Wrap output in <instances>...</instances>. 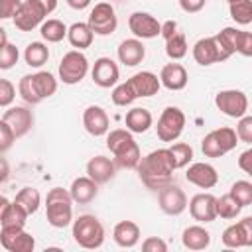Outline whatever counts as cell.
I'll list each match as a JSON object with an SVG mask.
<instances>
[{
  "instance_id": "4",
  "label": "cell",
  "mask_w": 252,
  "mask_h": 252,
  "mask_svg": "<svg viewBox=\"0 0 252 252\" xmlns=\"http://www.w3.org/2000/svg\"><path fill=\"white\" fill-rule=\"evenodd\" d=\"M71 203H73V199H71L69 191H65L61 187L49 189V193L45 197L47 222L55 228H65L73 220V205Z\"/></svg>"
},
{
  "instance_id": "48",
  "label": "cell",
  "mask_w": 252,
  "mask_h": 252,
  "mask_svg": "<svg viewBox=\"0 0 252 252\" xmlns=\"http://www.w3.org/2000/svg\"><path fill=\"white\" fill-rule=\"evenodd\" d=\"M20 4H22V0H0V20L14 18Z\"/></svg>"
},
{
  "instance_id": "41",
  "label": "cell",
  "mask_w": 252,
  "mask_h": 252,
  "mask_svg": "<svg viewBox=\"0 0 252 252\" xmlns=\"http://www.w3.org/2000/svg\"><path fill=\"white\" fill-rule=\"evenodd\" d=\"M201 150H203V154L207 156V158H222L226 152L222 150V146H220V142L217 140V136L213 134V132H209L205 138H203V142H201Z\"/></svg>"
},
{
  "instance_id": "42",
  "label": "cell",
  "mask_w": 252,
  "mask_h": 252,
  "mask_svg": "<svg viewBox=\"0 0 252 252\" xmlns=\"http://www.w3.org/2000/svg\"><path fill=\"white\" fill-rule=\"evenodd\" d=\"M18 57H20V51L14 43H6L0 47V69H12L16 63H18Z\"/></svg>"
},
{
  "instance_id": "7",
  "label": "cell",
  "mask_w": 252,
  "mask_h": 252,
  "mask_svg": "<svg viewBox=\"0 0 252 252\" xmlns=\"http://www.w3.org/2000/svg\"><path fill=\"white\" fill-rule=\"evenodd\" d=\"M89 71V59L79 51V49H73V51H67L59 63V79L65 83V85H77L85 79Z\"/></svg>"
},
{
  "instance_id": "53",
  "label": "cell",
  "mask_w": 252,
  "mask_h": 252,
  "mask_svg": "<svg viewBox=\"0 0 252 252\" xmlns=\"http://www.w3.org/2000/svg\"><path fill=\"white\" fill-rule=\"evenodd\" d=\"M10 177V165L4 158H0V183H4Z\"/></svg>"
},
{
  "instance_id": "46",
  "label": "cell",
  "mask_w": 252,
  "mask_h": 252,
  "mask_svg": "<svg viewBox=\"0 0 252 252\" xmlns=\"http://www.w3.org/2000/svg\"><path fill=\"white\" fill-rule=\"evenodd\" d=\"M14 140L16 138H14L12 130H10V126L4 120H0V154L8 152L12 148V144H14Z\"/></svg>"
},
{
  "instance_id": "8",
  "label": "cell",
  "mask_w": 252,
  "mask_h": 252,
  "mask_svg": "<svg viewBox=\"0 0 252 252\" xmlns=\"http://www.w3.org/2000/svg\"><path fill=\"white\" fill-rule=\"evenodd\" d=\"M87 26L96 35H110L116 30V26H118L116 12H114L112 4L110 2H98V4H94V8L89 14Z\"/></svg>"
},
{
  "instance_id": "20",
  "label": "cell",
  "mask_w": 252,
  "mask_h": 252,
  "mask_svg": "<svg viewBox=\"0 0 252 252\" xmlns=\"http://www.w3.org/2000/svg\"><path fill=\"white\" fill-rule=\"evenodd\" d=\"M83 126H85V130H87L91 136H94V138L104 136V134L108 132V128H110L108 114L104 112L102 106L93 104V106H89V108L83 112Z\"/></svg>"
},
{
  "instance_id": "39",
  "label": "cell",
  "mask_w": 252,
  "mask_h": 252,
  "mask_svg": "<svg viewBox=\"0 0 252 252\" xmlns=\"http://www.w3.org/2000/svg\"><path fill=\"white\" fill-rule=\"evenodd\" d=\"M134 100H136V94H134V91H132V87L128 83H120L118 87H114V91H112V102L116 106H128Z\"/></svg>"
},
{
  "instance_id": "47",
  "label": "cell",
  "mask_w": 252,
  "mask_h": 252,
  "mask_svg": "<svg viewBox=\"0 0 252 252\" xmlns=\"http://www.w3.org/2000/svg\"><path fill=\"white\" fill-rule=\"evenodd\" d=\"M142 250L144 252H165L167 244L161 238H158V236H150V238H146L142 242Z\"/></svg>"
},
{
  "instance_id": "45",
  "label": "cell",
  "mask_w": 252,
  "mask_h": 252,
  "mask_svg": "<svg viewBox=\"0 0 252 252\" xmlns=\"http://www.w3.org/2000/svg\"><path fill=\"white\" fill-rule=\"evenodd\" d=\"M236 53L250 57L252 55V33L250 32H242L238 33V41H236Z\"/></svg>"
},
{
  "instance_id": "21",
  "label": "cell",
  "mask_w": 252,
  "mask_h": 252,
  "mask_svg": "<svg viewBox=\"0 0 252 252\" xmlns=\"http://www.w3.org/2000/svg\"><path fill=\"white\" fill-rule=\"evenodd\" d=\"M126 83L132 87L136 98H140V96H154V94H158V91L161 87L158 75H154L152 71H140V73L132 75Z\"/></svg>"
},
{
  "instance_id": "3",
  "label": "cell",
  "mask_w": 252,
  "mask_h": 252,
  "mask_svg": "<svg viewBox=\"0 0 252 252\" xmlns=\"http://www.w3.org/2000/svg\"><path fill=\"white\" fill-rule=\"evenodd\" d=\"M57 91V79L49 71H37L33 75H24L18 83V93L28 104H39Z\"/></svg>"
},
{
  "instance_id": "19",
  "label": "cell",
  "mask_w": 252,
  "mask_h": 252,
  "mask_svg": "<svg viewBox=\"0 0 252 252\" xmlns=\"http://www.w3.org/2000/svg\"><path fill=\"white\" fill-rule=\"evenodd\" d=\"M185 179L201 189H211L217 185L219 181V173L217 169L211 165V163H205V161H197V163H191L185 171Z\"/></svg>"
},
{
  "instance_id": "23",
  "label": "cell",
  "mask_w": 252,
  "mask_h": 252,
  "mask_svg": "<svg viewBox=\"0 0 252 252\" xmlns=\"http://www.w3.org/2000/svg\"><path fill=\"white\" fill-rule=\"evenodd\" d=\"M69 195H71L73 203L87 205V203H91L98 195V183H94L89 175L77 177V179H73V183L69 187Z\"/></svg>"
},
{
  "instance_id": "25",
  "label": "cell",
  "mask_w": 252,
  "mask_h": 252,
  "mask_svg": "<svg viewBox=\"0 0 252 252\" xmlns=\"http://www.w3.org/2000/svg\"><path fill=\"white\" fill-rule=\"evenodd\" d=\"M187 71L183 65L179 63H167L161 67V73H159V83L169 89V91H181L185 89L187 85Z\"/></svg>"
},
{
  "instance_id": "49",
  "label": "cell",
  "mask_w": 252,
  "mask_h": 252,
  "mask_svg": "<svg viewBox=\"0 0 252 252\" xmlns=\"http://www.w3.org/2000/svg\"><path fill=\"white\" fill-rule=\"evenodd\" d=\"M205 2H207V0H179V6H181L183 12L195 14V12H199V10L205 8Z\"/></svg>"
},
{
  "instance_id": "36",
  "label": "cell",
  "mask_w": 252,
  "mask_h": 252,
  "mask_svg": "<svg viewBox=\"0 0 252 252\" xmlns=\"http://www.w3.org/2000/svg\"><path fill=\"white\" fill-rule=\"evenodd\" d=\"M215 209H217V217H220V219H236L240 215V209L242 207L226 193L222 197H217Z\"/></svg>"
},
{
  "instance_id": "34",
  "label": "cell",
  "mask_w": 252,
  "mask_h": 252,
  "mask_svg": "<svg viewBox=\"0 0 252 252\" xmlns=\"http://www.w3.org/2000/svg\"><path fill=\"white\" fill-rule=\"evenodd\" d=\"M228 10H230V18L236 24L248 26L252 22V2L250 0H232V2H228Z\"/></svg>"
},
{
  "instance_id": "43",
  "label": "cell",
  "mask_w": 252,
  "mask_h": 252,
  "mask_svg": "<svg viewBox=\"0 0 252 252\" xmlns=\"http://www.w3.org/2000/svg\"><path fill=\"white\" fill-rule=\"evenodd\" d=\"M234 132H236L238 140H242V142L250 144V142H252V116H248V114L240 116Z\"/></svg>"
},
{
  "instance_id": "33",
  "label": "cell",
  "mask_w": 252,
  "mask_h": 252,
  "mask_svg": "<svg viewBox=\"0 0 252 252\" xmlns=\"http://www.w3.org/2000/svg\"><path fill=\"white\" fill-rule=\"evenodd\" d=\"M24 59L30 67H41L49 59V49L41 41H32L24 51Z\"/></svg>"
},
{
  "instance_id": "35",
  "label": "cell",
  "mask_w": 252,
  "mask_h": 252,
  "mask_svg": "<svg viewBox=\"0 0 252 252\" xmlns=\"http://www.w3.org/2000/svg\"><path fill=\"white\" fill-rule=\"evenodd\" d=\"M165 53L169 59L177 61L187 55V39L181 32H175L169 39H165Z\"/></svg>"
},
{
  "instance_id": "27",
  "label": "cell",
  "mask_w": 252,
  "mask_h": 252,
  "mask_svg": "<svg viewBox=\"0 0 252 252\" xmlns=\"http://www.w3.org/2000/svg\"><path fill=\"white\" fill-rule=\"evenodd\" d=\"M181 242L189 250H205L211 244V232L199 224L187 226L181 234Z\"/></svg>"
},
{
  "instance_id": "26",
  "label": "cell",
  "mask_w": 252,
  "mask_h": 252,
  "mask_svg": "<svg viewBox=\"0 0 252 252\" xmlns=\"http://www.w3.org/2000/svg\"><path fill=\"white\" fill-rule=\"evenodd\" d=\"M114 242L122 248H132L140 240V226L132 220H120L112 230Z\"/></svg>"
},
{
  "instance_id": "11",
  "label": "cell",
  "mask_w": 252,
  "mask_h": 252,
  "mask_svg": "<svg viewBox=\"0 0 252 252\" xmlns=\"http://www.w3.org/2000/svg\"><path fill=\"white\" fill-rule=\"evenodd\" d=\"M159 209L165 213V215H171V217H177L181 215L185 209H187V195L181 187H177L175 183H169L165 187L159 189Z\"/></svg>"
},
{
  "instance_id": "38",
  "label": "cell",
  "mask_w": 252,
  "mask_h": 252,
  "mask_svg": "<svg viewBox=\"0 0 252 252\" xmlns=\"http://www.w3.org/2000/svg\"><path fill=\"white\" fill-rule=\"evenodd\" d=\"M228 195H230V197H232L240 207H248V205L252 203V183H250V181L240 179V181L232 183V187H230Z\"/></svg>"
},
{
  "instance_id": "37",
  "label": "cell",
  "mask_w": 252,
  "mask_h": 252,
  "mask_svg": "<svg viewBox=\"0 0 252 252\" xmlns=\"http://www.w3.org/2000/svg\"><path fill=\"white\" fill-rule=\"evenodd\" d=\"M169 154H171V159H173L175 169H181V167L189 165V161L193 159V148L189 144H183V142L173 144L169 148Z\"/></svg>"
},
{
  "instance_id": "44",
  "label": "cell",
  "mask_w": 252,
  "mask_h": 252,
  "mask_svg": "<svg viewBox=\"0 0 252 252\" xmlns=\"http://www.w3.org/2000/svg\"><path fill=\"white\" fill-rule=\"evenodd\" d=\"M16 98V89L8 79H0V106H10Z\"/></svg>"
},
{
  "instance_id": "40",
  "label": "cell",
  "mask_w": 252,
  "mask_h": 252,
  "mask_svg": "<svg viewBox=\"0 0 252 252\" xmlns=\"http://www.w3.org/2000/svg\"><path fill=\"white\" fill-rule=\"evenodd\" d=\"M213 134L217 136V140L220 142V146H222V150L228 154L230 150H234L236 148V140H238V136H236V132L232 130V128H228V126H222V128H217V130H213Z\"/></svg>"
},
{
  "instance_id": "15",
  "label": "cell",
  "mask_w": 252,
  "mask_h": 252,
  "mask_svg": "<svg viewBox=\"0 0 252 252\" xmlns=\"http://www.w3.org/2000/svg\"><path fill=\"white\" fill-rule=\"evenodd\" d=\"M0 244L10 252H32L35 246V238L24 228H2Z\"/></svg>"
},
{
  "instance_id": "13",
  "label": "cell",
  "mask_w": 252,
  "mask_h": 252,
  "mask_svg": "<svg viewBox=\"0 0 252 252\" xmlns=\"http://www.w3.org/2000/svg\"><path fill=\"white\" fill-rule=\"evenodd\" d=\"M193 59L203 65V67H209L213 63H220V61H226L228 57L224 55V51L220 49L219 41L215 39V35L211 37H203L199 39L195 45H193Z\"/></svg>"
},
{
  "instance_id": "31",
  "label": "cell",
  "mask_w": 252,
  "mask_h": 252,
  "mask_svg": "<svg viewBox=\"0 0 252 252\" xmlns=\"http://www.w3.org/2000/svg\"><path fill=\"white\" fill-rule=\"evenodd\" d=\"M14 203L20 205L28 215H33V213L39 209V205H41V195H39V191L33 189V187H24V189L18 191Z\"/></svg>"
},
{
  "instance_id": "29",
  "label": "cell",
  "mask_w": 252,
  "mask_h": 252,
  "mask_svg": "<svg viewBox=\"0 0 252 252\" xmlns=\"http://www.w3.org/2000/svg\"><path fill=\"white\" fill-rule=\"evenodd\" d=\"M93 37H94V33H93L91 28H89L87 24H83V22H75L71 28H67V39H69V43H71L73 47H77L79 51L91 47Z\"/></svg>"
},
{
  "instance_id": "50",
  "label": "cell",
  "mask_w": 252,
  "mask_h": 252,
  "mask_svg": "<svg viewBox=\"0 0 252 252\" xmlns=\"http://www.w3.org/2000/svg\"><path fill=\"white\" fill-rule=\"evenodd\" d=\"M238 167L244 171V173H252V150H246L240 154L238 158Z\"/></svg>"
},
{
  "instance_id": "12",
  "label": "cell",
  "mask_w": 252,
  "mask_h": 252,
  "mask_svg": "<svg viewBox=\"0 0 252 252\" xmlns=\"http://www.w3.org/2000/svg\"><path fill=\"white\" fill-rule=\"evenodd\" d=\"M222 244L226 248L252 246V217H244L236 224H230L222 232Z\"/></svg>"
},
{
  "instance_id": "17",
  "label": "cell",
  "mask_w": 252,
  "mask_h": 252,
  "mask_svg": "<svg viewBox=\"0 0 252 252\" xmlns=\"http://www.w3.org/2000/svg\"><path fill=\"white\" fill-rule=\"evenodd\" d=\"M217 197L211 193H197L191 197L189 205V213L195 220L199 222H213L217 219V209H215Z\"/></svg>"
},
{
  "instance_id": "1",
  "label": "cell",
  "mask_w": 252,
  "mask_h": 252,
  "mask_svg": "<svg viewBox=\"0 0 252 252\" xmlns=\"http://www.w3.org/2000/svg\"><path fill=\"white\" fill-rule=\"evenodd\" d=\"M136 167H138V173H140L142 183L148 189L159 191L161 187L173 183L175 165H173L169 148H159V150L150 152L148 156L140 158V161H138Z\"/></svg>"
},
{
  "instance_id": "51",
  "label": "cell",
  "mask_w": 252,
  "mask_h": 252,
  "mask_svg": "<svg viewBox=\"0 0 252 252\" xmlns=\"http://www.w3.org/2000/svg\"><path fill=\"white\" fill-rule=\"evenodd\" d=\"M175 32H177V22H175V20H167V22H163V24L159 26V35H161L163 39H169Z\"/></svg>"
},
{
  "instance_id": "16",
  "label": "cell",
  "mask_w": 252,
  "mask_h": 252,
  "mask_svg": "<svg viewBox=\"0 0 252 252\" xmlns=\"http://www.w3.org/2000/svg\"><path fill=\"white\" fill-rule=\"evenodd\" d=\"M159 22L148 14V12H134L130 14L128 18V28L130 32L136 35V37H142V39H152V37H158L159 35Z\"/></svg>"
},
{
  "instance_id": "56",
  "label": "cell",
  "mask_w": 252,
  "mask_h": 252,
  "mask_svg": "<svg viewBox=\"0 0 252 252\" xmlns=\"http://www.w3.org/2000/svg\"><path fill=\"white\" fill-rule=\"evenodd\" d=\"M8 43V35H6V30L4 28H0V47L2 45H6Z\"/></svg>"
},
{
  "instance_id": "18",
  "label": "cell",
  "mask_w": 252,
  "mask_h": 252,
  "mask_svg": "<svg viewBox=\"0 0 252 252\" xmlns=\"http://www.w3.org/2000/svg\"><path fill=\"white\" fill-rule=\"evenodd\" d=\"M91 77H93L94 85H98L102 89H108V87H112V85L118 83L120 71H118V65L110 57H98L94 61V65H93Z\"/></svg>"
},
{
  "instance_id": "55",
  "label": "cell",
  "mask_w": 252,
  "mask_h": 252,
  "mask_svg": "<svg viewBox=\"0 0 252 252\" xmlns=\"http://www.w3.org/2000/svg\"><path fill=\"white\" fill-rule=\"evenodd\" d=\"M8 205H10V201H8L4 195H0V217L4 215V211L8 209Z\"/></svg>"
},
{
  "instance_id": "30",
  "label": "cell",
  "mask_w": 252,
  "mask_h": 252,
  "mask_svg": "<svg viewBox=\"0 0 252 252\" xmlns=\"http://www.w3.org/2000/svg\"><path fill=\"white\" fill-rule=\"evenodd\" d=\"M28 217H30V215H28L20 205L10 203L8 209L4 211V215L0 217V224H2V228H24Z\"/></svg>"
},
{
  "instance_id": "54",
  "label": "cell",
  "mask_w": 252,
  "mask_h": 252,
  "mask_svg": "<svg viewBox=\"0 0 252 252\" xmlns=\"http://www.w3.org/2000/svg\"><path fill=\"white\" fill-rule=\"evenodd\" d=\"M67 4H69L73 10H85V8L91 4V0H67Z\"/></svg>"
},
{
  "instance_id": "24",
  "label": "cell",
  "mask_w": 252,
  "mask_h": 252,
  "mask_svg": "<svg viewBox=\"0 0 252 252\" xmlns=\"http://www.w3.org/2000/svg\"><path fill=\"white\" fill-rule=\"evenodd\" d=\"M144 57H146V47H144V43L138 37L124 39L118 45V59L126 67H136L138 63L144 61Z\"/></svg>"
},
{
  "instance_id": "2",
  "label": "cell",
  "mask_w": 252,
  "mask_h": 252,
  "mask_svg": "<svg viewBox=\"0 0 252 252\" xmlns=\"http://www.w3.org/2000/svg\"><path fill=\"white\" fill-rule=\"evenodd\" d=\"M106 148L112 152L114 156V163L126 169H134L142 158L140 148L132 136L130 130L124 128H116L106 132Z\"/></svg>"
},
{
  "instance_id": "14",
  "label": "cell",
  "mask_w": 252,
  "mask_h": 252,
  "mask_svg": "<svg viewBox=\"0 0 252 252\" xmlns=\"http://www.w3.org/2000/svg\"><path fill=\"white\" fill-rule=\"evenodd\" d=\"M2 120L10 126L14 138L26 136V134L32 130V126H33V114H32V110L26 108V106H10V108L4 112Z\"/></svg>"
},
{
  "instance_id": "57",
  "label": "cell",
  "mask_w": 252,
  "mask_h": 252,
  "mask_svg": "<svg viewBox=\"0 0 252 252\" xmlns=\"http://www.w3.org/2000/svg\"><path fill=\"white\" fill-rule=\"evenodd\" d=\"M226 2H232V0H226Z\"/></svg>"
},
{
  "instance_id": "52",
  "label": "cell",
  "mask_w": 252,
  "mask_h": 252,
  "mask_svg": "<svg viewBox=\"0 0 252 252\" xmlns=\"http://www.w3.org/2000/svg\"><path fill=\"white\" fill-rule=\"evenodd\" d=\"M35 2H37V4L43 8V12H45L47 16H49V14H51V12L57 8V0H35Z\"/></svg>"
},
{
  "instance_id": "5",
  "label": "cell",
  "mask_w": 252,
  "mask_h": 252,
  "mask_svg": "<svg viewBox=\"0 0 252 252\" xmlns=\"http://www.w3.org/2000/svg\"><path fill=\"white\" fill-rule=\"evenodd\" d=\"M73 240L87 250L100 248L104 242V226L94 215H81L73 220Z\"/></svg>"
},
{
  "instance_id": "22",
  "label": "cell",
  "mask_w": 252,
  "mask_h": 252,
  "mask_svg": "<svg viewBox=\"0 0 252 252\" xmlns=\"http://www.w3.org/2000/svg\"><path fill=\"white\" fill-rule=\"evenodd\" d=\"M116 173V163L110 158L104 156H94L87 161V175L94 181V183H106L114 177Z\"/></svg>"
},
{
  "instance_id": "58",
  "label": "cell",
  "mask_w": 252,
  "mask_h": 252,
  "mask_svg": "<svg viewBox=\"0 0 252 252\" xmlns=\"http://www.w3.org/2000/svg\"><path fill=\"white\" fill-rule=\"evenodd\" d=\"M104 2H106V0H104Z\"/></svg>"
},
{
  "instance_id": "28",
  "label": "cell",
  "mask_w": 252,
  "mask_h": 252,
  "mask_svg": "<svg viewBox=\"0 0 252 252\" xmlns=\"http://www.w3.org/2000/svg\"><path fill=\"white\" fill-rule=\"evenodd\" d=\"M124 122H126V130H130L132 134H144L152 126L154 118H152V112L148 108L136 106V108H132V110L126 112Z\"/></svg>"
},
{
  "instance_id": "6",
  "label": "cell",
  "mask_w": 252,
  "mask_h": 252,
  "mask_svg": "<svg viewBox=\"0 0 252 252\" xmlns=\"http://www.w3.org/2000/svg\"><path fill=\"white\" fill-rule=\"evenodd\" d=\"M185 128V114L177 106H167L163 108L161 116L158 118L156 134L161 142H175Z\"/></svg>"
},
{
  "instance_id": "32",
  "label": "cell",
  "mask_w": 252,
  "mask_h": 252,
  "mask_svg": "<svg viewBox=\"0 0 252 252\" xmlns=\"http://www.w3.org/2000/svg\"><path fill=\"white\" fill-rule=\"evenodd\" d=\"M39 33H41V37H43L45 41L57 43V41H61V39L67 35V26H65L61 20H53V18H51V20L41 22Z\"/></svg>"
},
{
  "instance_id": "9",
  "label": "cell",
  "mask_w": 252,
  "mask_h": 252,
  "mask_svg": "<svg viewBox=\"0 0 252 252\" xmlns=\"http://www.w3.org/2000/svg\"><path fill=\"white\" fill-rule=\"evenodd\" d=\"M215 104L222 114H226L230 118H240L248 112V96L236 89L220 91L215 96Z\"/></svg>"
},
{
  "instance_id": "10",
  "label": "cell",
  "mask_w": 252,
  "mask_h": 252,
  "mask_svg": "<svg viewBox=\"0 0 252 252\" xmlns=\"http://www.w3.org/2000/svg\"><path fill=\"white\" fill-rule=\"evenodd\" d=\"M45 16L47 14L43 12V8L35 0H24L18 6L16 14H14V26L20 32H32V30H35L43 22Z\"/></svg>"
}]
</instances>
